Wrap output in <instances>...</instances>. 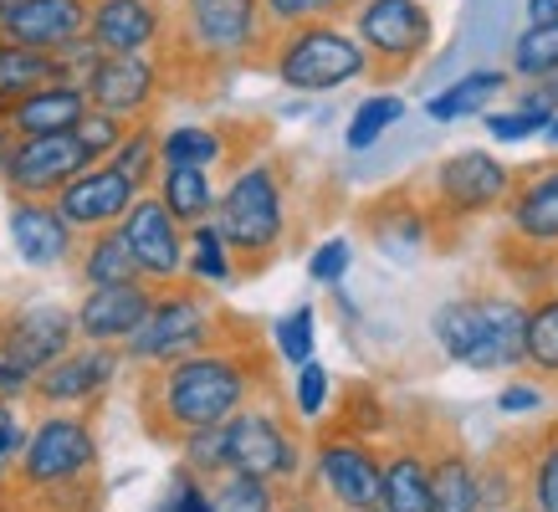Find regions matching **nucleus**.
I'll return each mask as SVG.
<instances>
[{"label":"nucleus","mask_w":558,"mask_h":512,"mask_svg":"<svg viewBox=\"0 0 558 512\" xmlns=\"http://www.w3.org/2000/svg\"><path fill=\"white\" fill-rule=\"evenodd\" d=\"M267 394H277L267 354L256 349L252 333H226L201 354L144 369L138 420L149 430V441L174 446L190 430L220 426V420H231L236 410H246L252 400H267Z\"/></svg>","instance_id":"f257e3e1"},{"label":"nucleus","mask_w":558,"mask_h":512,"mask_svg":"<svg viewBox=\"0 0 558 512\" xmlns=\"http://www.w3.org/2000/svg\"><path fill=\"white\" fill-rule=\"evenodd\" d=\"M271 26L262 16V0H180L165 16V83L174 77H210V72H236L267 57Z\"/></svg>","instance_id":"f03ea898"},{"label":"nucleus","mask_w":558,"mask_h":512,"mask_svg":"<svg viewBox=\"0 0 558 512\" xmlns=\"http://www.w3.org/2000/svg\"><path fill=\"white\" fill-rule=\"evenodd\" d=\"M98 426L87 410H41L5 492L47 512H87L98 487Z\"/></svg>","instance_id":"7ed1b4c3"},{"label":"nucleus","mask_w":558,"mask_h":512,"mask_svg":"<svg viewBox=\"0 0 558 512\" xmlns=\"http://www.w3.org/2000/svg\"><path fill=\"white\" fill-rule=\"evenodd\" d=\"M216 225L231 256H236V272L256 277L267 272L271 261L282 256L292 231L288 216V170L277 159H246L216 200Z\"/></svg>","instance_id":"20e7f679"},{"label":"nucleus","mask_w":558,"mask_h":512,"mask_svg":"<svg viewBox=\"0 0 558 512\" xmlns=\"http://www.w3.org/2000/svg\"><path fill=\"white\" fill-rule=\"evenodd\" d=\"M226 333H231V318L195 282H170V288L154 292L144 324L123 339V364L159 369V364H174L185 354H201V349L220 343Z\"/></svg>","instance_id":"39448f33"},{"label":"nucleus","mask_w":558,"mask_h":512,"mask_svg":"<svg viewBox=\"0 0 558 512\" xmlns=\"http://www.w3.org/2000/svg\"><path fill=\"white\" fill-rule=\"evenodd\" d=\"M262 62L292 93H333L354 77H369V57L343 21H307V26L271 32Z\"/></svg>","instance_id":"423d86ee"},{"label":"nucleus","mask_w":558,"mask_h":512,"mask_svg":"<svg viewBox=\"0 0 558 512\" xmlns=\"http://www.w3.org/2000/svg\"><path fill=\"white\" fill-rule=\"evenodd\" d=\"M523 324L527 303L518 297H497V292H476L457 297L436 313V339L440 349L466 364V369H518L523 364Z\"/></svg>","instance_id":"0eeeda50"},{"label":"nucleus","mask_w":558,"mask_h":512,"mask_svg":"<svg viewBox=\"0 0 558 512\" xmlns=\"http://www.w3.org/2000/svg\"><path fill=\"white\" fill-rule=\"evenodd\" d=\"M226 456H231V472H252V477H267L277 487H292L307 466L298 415L277 405V394L252 400L226 420Z\"/></svg>","instance_id":"6e6552de"},{"label":"nucleus","mask_w":558,"mask_h":512,"mask_svg":"<svg viewBox=\"0 0 558 512\" xmlns=\"http://www.w3.org/2000/svg\"><path fill=\"white\" fill-rule=\"evenodd\" d=\"M354 36L369 72H405L430 51L436 21L421 0H354Z\"/></svg>","instance_id":"1a4fd4ad"},{"label":"nucleus","mask_w":558,"mask_h":512,"mask_svg":"<svg viewBox=\"0 0 558 512\" xmlns=\"http://www.w3.org/2000/svg\"><path fill=\"white\" fill-rule=\"evenodd\" d=\"M93 159L77 144V134H5L0 129V180L16 195H41L51 200L72 174H83Z\"/></svg>","instance_id":"9d476101"},{"label":"nucleus","mask_w":558,"mask_h":512,"mask_svg":"<svg viewBox=\"0 0 558 512\" xmlns=\"http://www.w3.org/2000/svg\"><path fill=\"white\" fill-rule=\"evenodd\" d=\"M119 375H123V349L77 339L68 354H57L32 379V405L36 410H93L102 394L113 390Z\"/></svg>","instance_id":"9b49d317"},{"label":"nucleus","mask_w":558,"mask_h":512,"mask_svg":"<svg viewBox=\"0 0 558 512\" xmlns=\"http://www.w3.org/2000/svg\"><path fill=\"white\" fill-rule=\"evenodd\" d=\"M83 93L102 113H119V119L138 123L159 108L170 83H165L159 51H102L98 68L83 77Z\"/></svg>","instance_id":"f8f14e48"},{"label":"nucleus","mask_w":558,"mask_h":512,"mask_svg":"<svg viewBox=\"0 0 558 512\" xmlns=\"http://www.w3.org/2000/svg\"><path fill=\"white\" fill-rule=\"evenodd\" d=\"M313 487L339 512L379 502V456L359 430H323L313 441Z\"/></svg>","instance_id":"ddd939ff"},{"label":"nucleus","mask_w":558,"mask_h":512,"mask_svg":"<svg viewBox=\"0 0 558 512\" xmlns=\"http://www.w3.org/2000/svg\"><path fill=\"white\" fill-rule=\"evenodd\" d=\"M119 236H123V246H129V256H134L138 282H149V288L185 282V225L154 200V190H144V195L123 210Z\"/></svg>","instance_id":"4468645a"},{"label":"nucleus","mask_w":558,"mask_h":512,"mask_svg":"<svg viewBox=\"0 0 558 512\" xmlns=\"http://www.w3.org/2000/svg\"><path fill=\"white\" fill-rule=\"evenodd\" d=\"M430 205L446 221H466V216H487L512 195V174L502 159H492L487 149H461L451 159H440L430 174Z\"/></svg>","instance_id":"2eb2a0df"},{"label":"nucleus","mask_w":558,"mask_h":512,"mask_svg":"<svg viewBox=\"0 0 558 512\" xmlns=\"http://www.w3.org/2000/svg\"><path fill=\"white\" fill-rule=\"evenodd\" d=\"M72 343H77V324H72V307L62 303H26L0 313V358L16 364L21 375L36 379Z\"/></svg>","instance_id":"dca6fc26"},{"label":"nucleus","mask_w":558,"mask_h":512,"mask_svg":"<svg viewBox=\"0 0 558 512\" xmlns=\"http://www.w3.org/2000/svg\"><path fill=\"white\" fill-rule=\"evenodd\" d=\"M138 195H144V190L102 159V164H87L83 174H72L68 185L51 195V205L68 216V225L77 231V236H87V231H108V225H119L123 210H129Z\"/></svg>","instance_id":"f3484780"},{"label":"nucleus","mask_w":558,"mask_h":512,"mask_svg":"<svg viewBox=\"0 0 558 512\" xmlns=\"http://www.w3.org/2000/svg\"><path fill=\"white\" fill-rule=\"evenodd\" d=\"M87 11L93 0H0V36L57 57L87 36Z\"/></svg>","instance_id":"a211bd4d"},{"label":"nucleus","mask_w":558,"mask_h":512,"mask_svg":"<svg viewBox=\"0 0 558 512\" xmlns=\"http://www.w3.org/2000/svg\"><path fill=\"white\" fill-rule=\"evenodd\" d=\"M5 225H11V246H16V256L26 261V267H36V272L68 267L72 252H77V241H83L68 225V216H62L51 200H41V195H16Z\"/></svg>","instance_id":"6ab92c4d"},{"label":"nucleus","mask_w":558,"mask_h":512,"mask_svg":"<svg viewBox=\"0 0 558 512\" xmlns=\"http://www.w3.org/2000/svg\"><path fill=\"white\" fill-rule=\"evenodd\" d=\"M149 282H113V288H87L83 303L72 307V324H77V339L83 343H113L123 349V339L144 324V313L154 303Z\"/></svg>","instance_id":"aec40b11"},{"label":"nucleus","mask_w":558,"mask_h":512,"mask_svg":"<svg viewBox=\"0 0 558 512\" xmlns=\"http://www.w3.org/2000/svg\"><path fill=\"white\" fill-rule=\"evenodd\" d=\"M165 16V0H93L87 36L98 41V51H159Z\"/></svg>","instance_id":"412c9836"},{"label":"nucleus","mask_w":558,"mask_h":512,"mask_svg":"<svg viewBox=\"0 0 558 512\" xmlns=\"http://www.w3.org/2000/svg\"><path fill=\"white\" fill-rule=\"evenodd\" d=\"M87 113V93L77 83H47L0 113L5 134H72Z\"/></svg>","instance_id":"4be33fe9"},{"label":"nucleus","mask_w":558,"mask_h":512,"mask_svg":"<svg viewBox=\"0 0 558 512\" xmlns=\"http://www.w3.org/2000/svg\"><path fill=\"white\" fill-rule=\"evenodd\" d=\"M512 195H518L512 200V231H518V241L558 252V164L523 180Z\"/></svg>","instance_id":"5701e85b"},{"label":"nucleus","mask_w":558,"mask_h":512,"mask_svg":"<svg viewBox=\"0 0 558 512\" xmlns=\"http://www.w3.org/2000/svg\"><path fill=\"white\" fill-rule=\"evenodd\" d=\"M149 190H154V200L165 205L180 225L210 221V216H216V200H220L210 170H195V164H165V170L154 174Z\"/></svg>","instance_id":"b1692460"},{"label":"nucleus","mask_w":558,"mask_h":512,"mask_svg":"<svg viewBox=\"0 0 558 512\" xmlns=\"http://www.w3.org/2000/svg\"><path fill=\"white\" fill-rule=\"evenodd\" d=\"M379 508L389 512H430V456L405 446L379 461Z\"/></svg>","instance_id":"393cba45"},{"label":"nucleus","mask_w":558,"mask_h":512,"mask_svg":"<svg viewBox=\"0 0 558 512\" xmlns=\"http://www.w3.org/2000/svg\"><path fill=\"white\" fill-rule=\"evenodd\" d=\"M72 272L83 288H113V282H138L134 272V256L123 246L119 225H108V231H87L77 241V252H72Z\"/></svg>","instance_id":"a878e982"},{"label":"nucleus","mask_w":558,"mask_h":512,"mask_svg":"<svg viewBox=\"0 0 558 512\" xmlns=\"http://www.w3.org/2000/svg\"><path fill=\"white\" fill-rule=\"evenodd\" d=\"M185 282H195V288H231V282H241L236 256L220 236L216 216L185 225Z\"/></svg>","instance_id":"bb28decb"},{"label":"nucleus","mask_w":558,"mask_h":512,"mask_svg":"<svg viewBox=\"0 0 558 512\" xmlns=\"http://www.w3.org/2000/svg\"><path fill=\"white\" fill-rule=\"evenodd\" d=\"M47 83H62V68L51 51H36V47H21V41H5L0 36V113L21 102L26 93Z\"/></svg>","instance_id":"cd10ccee"},{"label":"nucleus","mask_w":558,"mask_h":512,"mask_svg":"<svg viewBox=\"0 0 558 512\" xmlns=\"http://www.w3.org/2000/svg\"><path fill=\"white\" fill-rule=\"evenodd\" d=\"M430 512H476V466L457 446L430 456Z\"/></svg>","instance_id":"c85d7f7f"},{"label":"nucleus","mask_w":558,"mask_h":512,"mask_svg":"<svg viewBox=\"0 0 558 512\" xmlns=\"http://www.w3.org/2000/svg\"><path fill=\"white\" fill-rule=\"evenodd\" d=\"M205 497H210L216 512H282L288 487L252 477V472H220L216 481H205Z\"/></svg>","instance_id":"c756f323"},{"label":"nucleus","mask_w":558,"mask_h":512,"mask_svg":"<svg viewBox=\"0 0 558 512\" xmlns=\"http://www.w3.org/2000/svg\"><path fill=\"white\" fill-rule=\"evenodd\" d=\"M502 87H508V72H497V68L466 72V77H457L446 93H436V98L425 102V113L436 123H457V119H466V113H482Z\"/></svg>","instance_id":"7c9ffc66"},{"label":"nucleus","mask_w":558,"mask_h":512,"mask_svg":"<svg viewBox=\"0 0 558 512\" xmlns=\"http://www.w3.org/2000/svg\"><path fill=\"white\" fill-rule=\"evenodd\" d=\"M231 154L226 134L210 123H180L170 134H159V170L165 164H195V170H216L220 159Z\"/></svg>","instance_id":"2f4dec72"},{"label":"nucleus","mask_w":558,"mask_h":512,"mask_svg":"<svg viewBox=\"0 0 558 512\" xmlns=\"http://www.w3.org/2000/svg\"><path fill=\"white\" fill-rule=\"evenodd\" d=\"M523 364H533L538 375L558 379V292H543L538 303H527Z\"/></svg>","instance_id":"473e14b6"},{"label":"nucleus","mask_w":558,"mask_h":512,"mask_svg":"<svg viewBox=\"0 0 558 512\" xmlns=\"http://www.w3.org/2000/svg\"><path fill=\"white\" fill-rule=\"evenodd\" d=\"M108 164L119 174H129L138 190H149L154 174H159V129H154L149 119L129 123V134L119 138V149L108 154Z\"/></svg>","instance_id":"72a5a7b5"},{"label":"nucleus","mask_w":558,"mask_h":512,"mask_svg":"<svg viewBox=\"0 0 558 512\" xmlns=\"http://www.w3.org/2000/svg\"><path fill=\"white\" fill-rule=\"evenodd\" d=\"M369 225H374V241H379L385 252H415V246L430 236L425 210H415L410 200H385L379 210H369Z\"/></svg>","instance_id":"f704fd0d"},{"label":"nucleus","mask_w":558,"mask_h":512,"mask_svg":"<svg viewBox=\"0 0 558 512\" xmlns=\"http://www.w3.org/2000/svg\"><path fill=\"white\" fill-rule=\"evenodd\" d=\"M512 72L538 83L558 72V21H527V32L512 41Z\"/></svg>","instance_id":"c9c22d12"},{"label":"nucleus","mask_w":558,"mask_h":512,"mask_svg":"<svg viewBox=\"0 0 558 512\" xmlns=\"http://www.w3.org/2000/svg\"><path fill=\"white\" fill-rule=\"evenodd\" d=\"M400 113H405V102L395 98V93H374V98H364L354 108V119H349V129H343V144H349L354 154L374 149V144L400 123Z\"/></svg>","instance_id":"e433bc0d"},{"label":"nucleus","mask_w":558,"mask_h":512,"mask_svg":"<svg viewBox=\"0 0 558 512\" xmlns=\"http://www.w3.org/2000/svg\"><path fill=\"white\" fill-rule=\"evenodd\" d=\"M174 446H180V466H185L190 477L216 481L220 472H231V456H226V420H220V426L190 430V436H180Z\"/></svg>","instance_id":"4c0bfd02"},{"label":"nucleus","mask_w":558,"mask_h":512,"mask_svg":"<svg viewBox=\"0 0 558 512\" xmlns=\"http://www.w3.org/2000/svg\"><path fill=\"white\" fill-rule=\"evenodd\" d=\"M271 339H277V354H282V364H307V358L318 354V313L313 307H292L288 318H277V328H271Z\"/></svg>","instance_id":"58836bf2"},{"label":"nucleus","mask_w":558,"mask_h":512,"mask_svg":"<svg viewBox=\"0 0 558 512\" xmlns=\"http://www.w3.org/2000/svg\"><path fill=\"white\" fill-rule=\"evenodd\" d=\"M354 11V0H262V16L271 32L307 26V21H343Z\"/></svg>","instance_id":"ea45409f"},{"label":"nucleus","mask_w":558,"mask_h":512,"mask_svg":"<svg viewBox=\"0 0 558 512\" xmlns=\"http://www.w3.org/2000/svg\"><path fill=\"white\" fill-rule=\"evenodd\" d=\"M328 405H333V375L323 369L318 358L298 364V379H292V415L313 426V420L328 415Z\"/></svg>","instance_id":"a19ab883"},{"label":"nucleus","mask_w":558,"mask_h":512,"mask_svg":"<svg viewBox=\"0 0 558 512\" xmlns=\"http://www.w3.org/2000/svg\"><path fill=\"white\" fill-rule=\"evenodd\" d=\"M72 134H77V144L87 149V159H93V164H102L108 154L119 149V138L129 134V119H119V113H102V108H93V102H87V113L77 119V129H72Z\"/></svg>","instance_id":"79ce46f5"},{"label":"nucleus","mask_w":558,"mask_h":512,"mask_svg":"<svg viewBox=\"0 0 558 512\" xmlns=\"http://www.w3.org/2000/svg\"><path fill=\"white\" fill-rule=\"evenodd\" d=\"M527 512H558V430L527 466Z\"/></svg>","instance_id":"37998d69"},{"label":"nucleus","mask_w":558,"mask_h":512,"mask_svg":"<svg viewBox=\"0 0 558 512\" xmlns=\"http://www.w3.org/2000/svg\"><path fill=\"white\" fill-rule=\"evenodd\" d=\"M349 261H354L349 236H328L323 246H313V256H307V277L323 282V288H339L343 277H349Z\"/></svg>","instance_id":"c03bdc74"},{"label":"nucleus","mask_w":558,"mask_h":512,"mask_svg":"<svg viewBox=\"0 0 558 512\" xmlns=\"http://www.w3.org/2000/svg\"><path fill=\"white\" fill-rule=\"evenodd\" d=\"M26 420H21V405H0V492L11 487L21 466V451H26Z\"/></svg>","instance_id":"a18cd8bd"},{"label":"nucleus","mask_w":558,"mask_h":512,"mask_svg":"<svg viewBox=\"0 0 558 512\" xmlns=\"http://www.w3.org/2000/svg\"><path fill=\"white\" fill-rule=\"evenodd\" d=\"M543 123H548V119H538V113H523V108H518V113H492L487 134L492 138H512V144H518V138H527V134H543Z\"/></svg>","instance_id":"49530a36"},{"label":"nucleus","mask_w":558,"mask_h":512,"mask_svg":"<svg viewBox=\"0 0 558 512\" xmlns=\"http://www.w3.org/2000/svg\"><path fill=\"white\" fill-rule=\"evenodd\" d=\"M497 405H502V415H527V410L543 405V390H538V385H508Z\"/></svg>","instance_id":"de8ad7c7"},{"label":"nucleus","mask_w":558,"mask_h":512,"mask_svg":"<svg viewBox=\"0 0 558 512\" xmlns=\"http://www.w3.org/2000/svg\"><path fill=\"white\" fill-rule=\"evenodd\" d=\"M527 21H558V0H527Z\"/></svg>","instance_id":"09e8293b"},{"label":"nucleus","mask_w":558,"mask_h":512,"mask_svg":"<svg viewBox=\"0 0 558 512\" xmlns=\"http://www.w3.org/2000/svg\"><path fill=\"white\" fill-rule=\"evenodd\" d=\"M543 138H548V144H558V113L548 123H543Z\"/></svg>","instance_id":"8fccbe9b"},{"label":"nucleus","mask_w":558,"mask_h":512,"mask_svg":"<svg viewBox=\"0 0 558 512\" xmlns=\"http://www.w3.org/2000/svg\"><path fill=\"white\" fill-rule=\"evenodd\" d=\"M359 512H389V508H379V502H374V508H359Z\"/></svg>","instance_id":"3c124183"}]
</instances>
